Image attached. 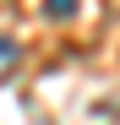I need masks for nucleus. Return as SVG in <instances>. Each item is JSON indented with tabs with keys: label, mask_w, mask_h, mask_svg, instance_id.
<instances>
[{
	"label": "nucleus",
	"mask_w": 120,
	"mask_h": 125,
	"mask_svg": "<svg viewBox=\"0 0 120 125\" xmlns=\"http://www.w3.org/2000/svg\"><path fill=\"white\" fill-rule=\"evenodd\" d=\"M71 11H76V0H44V16H55V22L71 16Z\"/></svg>",
	"instance_id": "obj_1"
},
{
	"label": "nucleus",
	"mask_w": 120,
	"mask_h": 125,
	"mask_svg": "<svg viewBox=\"0 0 120 125\" xmlns=\"http://www.w3.org/2000/svg\"><path fill=\"white\" fill-rule=\"evenodd\" d=\"M11 54H16V44H11V38H0V65H6Z\"/></svg>",
	"instance_id": "obj_2"
}]
</instances>
